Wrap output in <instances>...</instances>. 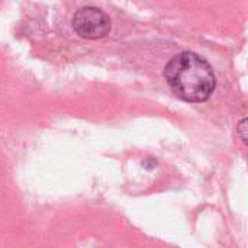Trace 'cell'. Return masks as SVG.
<instances>
[{
  "label": "cell",
  "instance_id": "6da1fadb",
  "mask_svg": "<svg viewBox=\"0 0 248 248\" xmlns=\"http://www.w3.org/2000/svg\"><path fill=\"white\" fill-rule=\"evenodd\" d=\"M164 78L179 99L190 103L206 102L217 89L211 64L192 51L174 55L164 67Z\"/></svg>",
  "mask_w": 248,
  "mask_h": 248
},
{
  "label": "cell",
  "instance_id": "3957f363",
  "mask_svg": "<svg viewBox=\"0 0 248 248\" xmlns=\"http://www.w3.org/2000/svg\"><path fill=\"white\" fill-rule=\"evenodd\" d=\"M244 125H246V121H243V122H241V126H240V129H241V132L244 131ZM241 138H243V141H246V137H244V134L241 135Z\"/></svg>",
  "mask_w": 248,
  "mask_h": 248
},
{
  "label": "cell",
  "instance_id": "7a4b0ae2",
  "mask_svg": "<svg viewBox=\"0 0 248 248\" xmlns=\"http://www.w3.org/2000/svg\"><path fill=\"white\" fill-rule=\"evenodd\" d=\"M112 28L110 17L99 7L84 6L80 7L73 16L74 32L86 39L105 38Z\"/></svg>",
  "mask_w": 248,
  "mask_h": 248
}]
</instances>
